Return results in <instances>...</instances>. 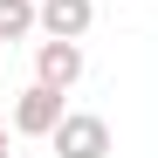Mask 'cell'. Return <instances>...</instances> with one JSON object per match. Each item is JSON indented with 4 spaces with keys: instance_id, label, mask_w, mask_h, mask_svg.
I'll list each match as a JSON object with an SVG mask.
<instances>
[{
    "instance_id": "cell-1",
    "label": "cell",
    "mask_w": 158,
    "mask_h": 158,
    "mask_svg": "<svg viewBox=\"0 0 158 158\" xmlns=\"http://www.w3.org/2000/svg\"><path fill=\"white\" fill-rule=\"evenodd\" d=\"M69 89H48V83H28L14 96V131L21 138H55V124L69 117V103H62Z\"/></svg>"
},
{
    "instance_id": "cell-2",
    "label": "cell",
    "mask_w": 158,
    "mask_h": 158,
    "mask_svg": "<svg viewBox=\"0 0 158 158\" xmlns=\"http://www.w3.org/2000/svg\"><path fill=\"white\" fill-rule=\"evenodd\" d=\"M48 144H55V158H110V124L96 110H69Z\"/></svg>"
},
{
    "instance_id": "cell-3",
    "label": "cell",
    "mask_w": 158,
    "mask_h": 158,
    "mask_svg": "<svg viewBox=\"0 0 158 158\" xmlns=\"http://www.w3.org/2000/svg\"><path fill=\"white\" fill-rule=\"evenodd\" d=\"M35 83H48V89H76V83H83V41L41 35V41H35Z\"/></svg>"
},
{
    "instance_id": "cell-4",
    "label": "cell",
    "mask_w": 158,
    "mask_h": 158,
    "mask_svg": "<svg viewBox=\"0 0 158 158\" xmlns=\"http://www.w3.org/2000/svg\"><path fill=\"white\" fill-rule=\"evenodd\" d=\"M96 21V0H41V35H62V41H83Z\"/></svg>"
},
{
    "instance_id": "cell-5",
    "label": "cell",
    "mask_w": 158,
    "mask_h": 158,
    "mask_svg": "<svg viewBox=\"0 0 158 158\" xmlns=\"http://www.w3.org/2000/svg\"><path fill=\"white\" fill-rule=\"evenodd\" d=\"M41 35V0H0V41Z\"/></svg>"
},
{
    "instance_id": "cell-6",
    "label": "cell",
    "mask_w": 158,
    "mask_h": 158,
    "mask_svg": "<svg viewBox=\"0 0 158 158\" xmlns=\"http://www.w3.org/2000/svg\"><path fill=\"white\" fill-rule=\"evenodd\" d=\"M0 158H14V151H7V144H0Z\"/></svg>"
}]
</instances>
